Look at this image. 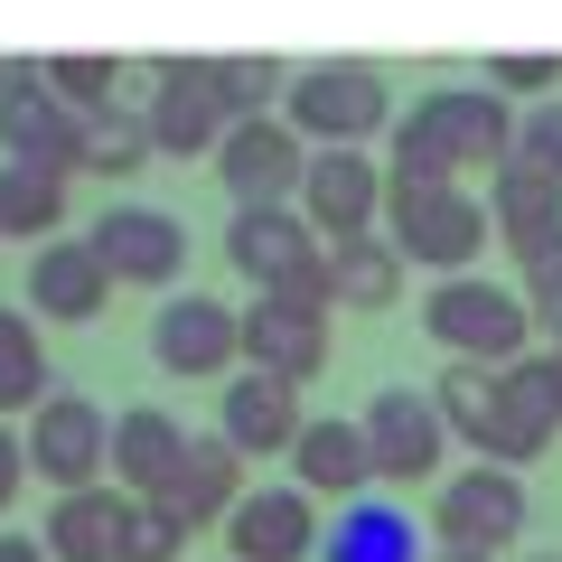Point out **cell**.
<instances>
[{"label":"cell","instance_id":"cell-1","mask_svg":"<svg viewBox=\"0 0 562 562\" xmlns=\"http://www.w3.org/2000/svg\"><path fill=\"white\" fill-rule=\"evenodd\" d=\"M281 122H291L310 150H366V140L394 132V85L366 57H310V66H291Z\"/></svg>","mask_w":562,"mask_h":562},{"label":"cell","instance_id":"cell-2","mask_svg":"<svg viewBox=\"0 0 562 562\" xmlns=\"http://www.w3.org/2000/svg\"><path fill=\"white\" fill-rule=\"evenodd\" d=\"M225 262H235L254 291H272V301L338 310V291H328V244L310 235L301 206H235V216H225Z\"/></svg>","mask_w":562,"mask_h":562},{"label":"cell","instance_id":"cell-3","mask_svg":"<svg viewBox=\"0 0 562 562\" xmlns=\"http://www.w3.org/2000/svg\"><path fill=\"white\" fill-rule=\"evenodd\" d=\"M422 328H431V347H450L460 366H516L535 357V319H525V301L506 291V281H479V272H450L422 291Z\"/></svg>","mask_w":562,"mask_h":562},{"label":"cell","instance_id":"cell-4","mask_svg":"<svg viewBox=\"0 0 562 562\" xmlns=\"http://www.w3.org/2000/svg\"><path fill=\"white\" fill-rule=\"evenodd\" d=\"M384 244H394L413 272H469V262L497 244V225H487V198H469L460 179L450 188H394L384 179Z\"/></svg>","mask_w":562,"mask_h":562},{"label":"cell","instance_id":"cell-5","mask_svg":"<svg viewBox=\"0 0 562 562\" xmlns=\"http://www.w3.org/2000/svg\"><path fill=\"white\" fill-rule=\"evenodd\" d=\"M140 76H150V103H140L150 150L160 160H216V140L235 132L216 103V57H150Z\"/></svg>","mask_w":562,"mask_h":562},{"label":"cell","instance_id":"cell-6","mask_svg":"<svg viewBox=\"0 0 562 562\" xmlns=\"http://www.w3.org/2000/svg\"><path fill=\"white\" fill-rule=\"evenodd\" d=\"M29 479H47L66 497V487H94L103 460H113V413H103L94 394H76V384H47V403L29 413Z\"/></svg>","mask_w":562,"mask_h":562},{"label":"cell","instance_id":"cell-7","mask_svg":"<svg viewBox=\"0 0 562 562\" xmlns=\"http://www.w3.org/2000/svg\"><path fill=\"white\" fill-rule=\"evenodd\" d=\"M85 244L103 254V272H113V291L132 281V291H179V272H188V225L169 216V206H150V198H122V206H103L94 225H85Z\"/></svg>","mask_w":562,"mask_h":562},{"label":"cell","instance_id":"cell-8","mask_svg":"<svg viewBox=\"0 0 562 562\" xmlns=\"http://www.w3.org/2000/svg\"><path fill=\"white\" fill-rule=\"evenodd\" d=\"M357 431H366V460H375L384 487H431V469L450 460V431H441V413H431L422 384H375Z\"/></svg>","mask_w":562,"mask_h":562},{"label":"cell","instance_id":"cell-9","mask_svg":"<svg viewBox=\"0 0 562 562\" xmlns=\"http://www.w3.org/2000/svg\"><path fill=\"white\" fill-rule=\"evenodd\" d=\"M431 525H441V543H460V553H487L497 562L506 543L525 535V469H450L441 487H431Z\"/></svg>","mask_w":562,"mask_h":562},{"label":"cell","instance_id":"cell-10","mask_svg":"<svg viewBox=\"0 0 562 562\" xmlns=\"http://www.w3.org/2000/svg\"><path fill=\"white\" fill-rule=\"evenodd\" d=\"M413 122L431 132V150L450 169H506L516 160V103L497 85H431L413 103Z\"/></svg>","mask_w":562,"mask_h":562},{"label":"cell","instance_id":"cell-11","mask_svg":"<svg viewBox=\"0 0 562 562\" xmlns=\"http://www.w3.org/2000/svg\"><path fill=\"white\" fill-rule=\"evenodd\" d=\"M150 357L179 384H225L244 366V319L225 301H206V291H169L160 319H150Z\"/></svg>","mask_w":562,"mask_h":562},{"label":"cell","instance_id":"cell-12","mask_svg":"<svg viewBox=\"0 0 562 562\" xmlns=\"http://www.w3.org/2000/svg\"><path fill=\"white\" fill-rule=\"evenodd\" d=\"M76 140H85V113H66V103L47 94L38 57H0V160L76 169Z\"/></svg>","mask_w":562,"mask_h":562},{"label":"cell","instance_id":"cell-13","mask_svg":"<svg viewBox=\"0 0 562 562\" xmlns=\"http://www.w3.org/2000/svg\"><path fill=\"white\" fill-rule=\"evenodd\" d=\"M301 169H310V140L281 113L235 122V132L216 140V188L235 206H301Z\"/></svg>","mask_w":562,"mask_h":562},{"label":"cell","instance_id":"cell-14","mask_svg":"<svg viewBox=\"0 0 562 562\" xmlns=\"http://www.w3.org/2000/svg\"><path fill=\"white\" fill-rule=\"evenodd\" d=\"M301 216H310V235H319V244L375 235V225H384V160H375V150H310Z\"/></svg>","mask_w":562,"mask_h":562},{"label":"cell","instance_id":"cell-15","mask_svg":"<svg viewBox=\"0 0 562 562\" xmlns=\"http://www.w3.org/2000/svg\"><path fill=\"white\" fill-rule=\"evenodd\" d=\"M319 497L310 487H244L225 516V553L235 562H319Z\"/></svg>","mask_w":562,"mask_h":562},{"label":"cell","instance_id":"cell-16","mask_svg":"<svg viewBox=\"0 0 562 562\" xmlns=\"http://www.w3.org/2000/svg\"><path fill=\"white\" fill-rule=\"evenodd\" d=\"M562 431V366L553 357H516L497 366V469H535Z\"/></svg>","mask_w":562,"mask_h":562},{"label":"cell","instance_id":"cell-17","mask_svg":"<svg viewBox=\"0 0 562 562\" xmlns=\"http://www.w3.org/2000/svg\"><path fill=\"white\" fill-rule=\"evenodd\" d=\"M301 422H310L301 384L262 375V366H235V375H225V394H216V431L244 450V460H281V450L301 441Z\"/></svg>","mask_w":562,"mask_h":562},{"label":"cell","instance_id":"cell-18","mask_svg":"<svg viewBox=\"0 0 562 562\" xmlns=\"http://www.w3.org/2000/svg\"><path fill=\"white\" fill-rule=\"evenodd\" d=\"M103 310H113V272H103L94 244H38L29 254V319H57V328H94Z\"/></svg>","mask_w":562,"mask_h":562},{"label":"cell","instance_id":"cell-19","mask_svg":"<svg viewBox=\"0 0 562 562\" xmlns=\"http://www.w3.org/2000/svg\"><path fill=\"white\" fill-rule=\"evenodd\" d=\"M235 319H244V366H262V375L310 384L328 366V310H301V301L254 291V310H235Z\"/></svg>","mask_w":562,"mask_h":562},{"label":"cell","instance_id":"cell-20","mask_svg":"<svg viewBox=\"0 0 562 562\" xmlns=\"http://www.w3.org/2000/svg\"><path fill=\"white\" fill-rule=\"evenodd\" d=\"M319 562H431V543H422V525H413V506L403 497H347L338 516H328V535H319Z\"/></svg>","mask_w":562,"mask_h":562},{"label":"cell","instance_id":"cell-21","mask_svg":"<svg viewBox=\"0 0 562 562\" xmlns=\"http://www.w3.org/2000/svg\"><path fill=\"white\" fill-rule=\"evenodd\" d=\"M281 460H291V487H310V497H366V487H375V460H366V431L347 413H310L301 422V441L281 450Z\"/></svg>","mask_w":562,"mask_h":562},{"label":"cell","instance_id":"cell-22","mask_svg":"<svg viewBox=\"0 0 562 562\" xmlns=\"http://www.w3.org/2000/svg\"><path fill=\"white\" fill-rule=\"evenodd\" d=\"M235 497H244V450L225 441V431H188V460L169 469L160 506L198 535V525H225V516H235Z\"/></svg>","mask_w":562,"mask_h":562},{"label":"cell","instance_id":"cell-23","mask_svg":"<svg viewBox=\"0 0 562 562\" xmlns=\"http://www.w3.org/2000/svg\"><path fill=\"white\" fill-rule=\"evenodd\" d=\"M122 525H132V497L94 479V487H66L47 506L38 543H47V562H122Z\"/></svg>","mask_w":562,"mask_h":562},{"label":"cell","instance_id":"cell-24","mask_svg":"<svg viewBox=\"0 0 562 562\" xmlns=\"http://www.w3.org/2000/svg\"><path fill=\"white\" fill-rule=\"evenodd\" d=\"M179 460H188V422L179 413H160V403L113 413V460H103V469L122 479V497H160Z\"/></svg>","mask_w":562,"mask_h":562},{"label":"cell","instance_id":"cell-25","mask_svg":"<svg viewBox=\"0 0 562 562\" xmlns=\"http://www.w3.org/2000/svg\"><path fill=\"white\" fill-rule=\"evenodd\" d=\"M487 225L506 235V254H535V244L562 235V179L535 160H506L487 169Z\"/></svg>","mask_w":562,"mask_h":562},{"label":"cell","instance_id":"cell-26","mask_svg":"<svg viewBox=\"0 0 562 562\" xmlns=\"http://www.w3.org/2000/svg\"><path fill=\"white\" fill-rule=\"evenodd\" d=\"M403 272H413V262H403L384 235L328 244V291H338V310H394L403 301Z\"/></svg>","mask_w":562,"mask_h":562},{"label":"cell","instance_id":"cell-27","mask_svg":"<svg viewBox=\"0 0 562 562\" xmlns=\"http://www.w3.org/2000/svg\"><path fill=\"white\" fill-rule=\"evenodd\" d=\"M431 413H441V431H450V441H469L479 460L497 450V375H487V366L450 357L441 375H431Z\"/></svg>","mask_w":562,"mask_h":562},{"label":"cell","instance_id":"cell-28","mask_svg":"<svg viewBox=\"0 0 562 562\" xmlns=\"http://www.w3.org/2000/svg\"><path fill=\"white\" fill-rule=\"evenodd\" d=\"M57 225H66V169L0 160V235H20V244H57Z\"/></svg>","mask_w":562,"mask_h":562},{"label":"cell","instance_id":"cell-29","mask_svg":"<svg viewBox=\"0 0 562 562\" xmlns=\"http://www.w3.org/2000/svg\"><path fill=\"white\" fill-rule=\"evenodd\" d=\"M47 403V347H38V319L0 301V422L10 413H38Z\"/></svg>","mask_w":562,"mask_h":562},{"label":"cell","instance_id":"cell-30","mask_svg":"<svg viewBox=\"0 0 562 562\" xmlns=\"http://www.w3.org/2000/svg\"><path fill=\"white\" fill-rule=\"evenodd\" d=\"M160 150H150V122L132 113V103H113V113H85V140H76V169H94V179H132V169H150Z\"/></svg>","mask_w":562,"mask_h":562},{"label":"cell","instance_id":"cell-31","mask_svg":"<svg viewBox=\"0 0 562 562\" xmlns=\"http://www.w3.org/2000/svg\"><path fill=\"white\" fill-rule=\"evenodd\" d=\"M38 76H47V94H57L66 113H113L122 85H132V66L122 57H38Z\"/></svg>","mask_w":562,"mask_h":562},{"label":"cell","instance_id":"cell-32","mask_svg":"<svg viewBox=\"0 0 562 562\" xmlns=\"http://www.w3.org/2000/svg\"><path fill=\"white\" fill-rule=\"evenodd\" d=\"M281 94H291L281 57H216V103H225V122H262V113H281Z\"/></svg>","mask_w":562,"mask_h":562},{"label":"cell","instance_id":"cell-33","mask_svg":"<svg viewBox=\"0 0 562 562\" xmlns=\"http://www.w3.org/2000/svg\"><path fill=\"white\" fill-rule=\"evenodd\" d=\"M516 301H525V319L562 347V235L535 244V254H516Z\"/></svg>","mask_w":562,"mask_h":562},{"label":"cell","instance_id":"cell-34","mask_svg":"<svg viewBox=\"0 0 562 562\" xmlns=\"http://www.w3.org/2000/svg\"><path fill=\"white\" fill-rule=\"evenodd\" d=\"M188 525L169 516L160 497H132V525H122V562H179Z\"/></svg>","mask_w":562,"mask_h":562},{"label":"cell","instance_id":"cell-35","mask_svg":"<svg viewBox=\"0 0 562 562\" xmlns=\"http://www.w3.org/2000/svg\"><path fill=\"white\" fill-rule=\"evenodd\" d=\"M516 160H535V169L562 179V94H543V103L516 113Z\"/></svg>","mask_w":562,"mask_h":562},{"label":"cell","instance_id":"cell-36","mask_svg":"<svg viewBox=\"0 0 562 562\" xmlns=\"http://www.w3.org/2000/svg\"><path fill=\"white\" fill-rule=\"evenodd\" d=\"M487 85H497V94H553L562 57H497V66H487Z\"/></svg>","mask_w":562,"mask_h":562},{"label":"cell","instance_id":"cell-37","mask_svg":"<svg viewBox=\"0 0 562 562\" xmlns=\"http://www.w3.org/2000/svg\"><path fill=\"white\" fill-rule=\"evenodd\" d=\"M20 479H29V441L0 422V516H10V497H20Z\"/></svg>","mask_w":562,"mask_h":562},{"label":"cell","instance_id":"cell-38","mask_svg":"<svg viewBox=\"0 0 562 562\" xmlns=\"http://www.w3.org/2000/svg\"><path fill=\"white\" fill-rule=\"evenodd\" d=\"M0 562H47V543L38 535H0Z\"/></svg>","mask_w":562,"mask_h":562},{"label":"cell","instance_id":"cell-39","mask_svg":"<svg viewBox=\"0 0 562 562\" xmlns=\"http://www.w3.org/2000/svg\"><path fill=\"white\" fill-rule=\"evenodd\" d=\"M431 562H487V553H460V543H431Z\"/></svg>","mask_w":562,"mask_h":562},{"label":"cell","instance_id":"cell-40","mask_svg":"<svg viewBox=\"0 0 562 562\" xmlns=\"http://www.w3.org/2000/svg\"><path fill=\"white\" fill-rule=\"evenodd\" d=\"M525 562H562V553H525Z\"/></svg>","mask_w":562,"mask_h":562},{"label":"cell","instance_id":"cell-41","mask_svg":"<svg viewBox=\"0 0 562 562\" xmlns=\"http://www.w3.org/2000/svg\"><path fill=\"white\" fill-rule=\"evenodd\" d=\"M553 366H562V347H553Z\"/></svg>","mask_w":562,"mask_h":562}]
</instances>
